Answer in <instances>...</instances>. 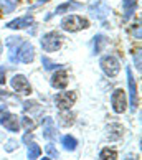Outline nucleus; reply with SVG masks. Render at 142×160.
Masks as SVG:
<instances>
[{"mask_svg": "<svg viewBox=\"0 0 142 160\" xmlns=\"http://www.w3.org/2000/svg\"><path fill=\"white\" fill-rule=\"evenodd\" d=\"M60 27H61V30L68 32V33H76V32L89 28V20L79 15H68L61 20Z\"/></svg>", "mask_w": 142, "mask_h": 160, "instance_id": "1", "label": "nucleus"}, {"mask_svg": "<svg viewBox=\"0 0 142 160\" xmlns=\"http://www.w3.org/2000/svg\"><path fill=\"white\" fill-rule=\"evenodd\" d=\"M63 43V35L60 32H48L45 33L40 40V45L46 53H55L61 48Z\"/></svg>", "mask_w": 142, "mask_h": 160, "instance_id": "2", "label": "nucleus"}, {"mask_svg": "<svg viewBox=\"0 0 142 160\" xmlns=\"http://www.w3.org/2000/svg\"><path fill=\"white\" fill-rule=\"evenodd\" d=\"M99 66H101L103 73L108 76V78H116V76L119 74V71H121L119 60H117L116 56H112V55L101 56V60H99Z\"/></svg>", "mask_w": 142, "mask_h": 160, "instance_id": "3", "label": "nucleus"}, {"mask_svg": "<svg viewBox=\"0 0 142 160\" xmlns=\"http://www.w3.org/2000/svg\"><path fill=\"white\" fill-rule=\"evenodd\" d=\"M111 106H112V111H114L116 114H122V112L127 109V94L122 88H117V89L112 91Z\"/></svg>", "mask_w": 142, "mask_h": 160, "instance_id": "4", "label": "nucleus"}, {"mask_svg": "<svg viewBox=\"0 0 142 160\" xmlns=\"http://www.w3.org/2000/svg\"><path fill=\"white\" fill-rule=\"evenodd\" d=\"M78 94L74 91H64V92H58L55 96V104L60 111H69L74 106Z\"/></svg>", "mask_w": 142, "mask_h": 160, "instance_id": "5", "label": "nucleus"}, {"mask_svg": "<svg viewBox=\"0 0 142 160\" xmlns=\"http://www.w3.org/2000/svg\"><path fill=\"white\" fill-rule=\"evenodd\" d=\"M126 74H127V86H129V98H131V111L135 112V109L139 108V92H137V82L132 74L131 68H126Z\"/></svg>", "mask_w": 142, "mask_h": 160, "instance_id": "6", "label": "nucleus"}, {"mask_svg": "<svg viewBox=\"0 0 142 160\" xmlns=\"http://www.w3.org/2000/svg\"><path fill=\"white\" fill-rule=\"evenodd\" d=\"M35 60V46L30 41H22L17 51V61L23 64H30Z\"/></svg>", "mask_w": 142, "mask_h": 160, "instance_id": "7", "label": "nucleus"}, {"mask_svg": "<svg viewBox=\"0 0 142 160\" xmlns=\"http://www.w3.org/2000/svg\"><path fill=\"white\" fill-rule=\"evenodd\" d=\"M10 86L13 88V91H17L18 94H23V96H28L32 92L30 82H28L27 76H23V74H15L10 79Z\"/></svg>", "mask_w": 142, "mask_h": 160, "instance_id": "8", "label": "nucleus"}, {"mask_svg": "<svg viewBox=\"0 0 142 160\" xmlns=\"http://www.w3.org/2000/svg\"><path fill=\"white\" fill-rule=\"evenodd\" d=\"M0 126H3L7 130H10V132H18L20 130V119L15 114L5 111L3 114L0 116Z\"/></svg>", "mask_w": 142, "mask_h": 160, "instance_id": "9", "label": "nucleus"}, {"mask_svg": "<svg viewBox=\"0 0 142 160\" xmlns=\"http://www.w3.org/2000/svg\"><path fill=\"white\" fill-rule=\"evenodd\" d=\"M50 84L55 88V89H64V88L68 86V73L63 68L55 69V73H53L51 79H50Z\"/></svg>", "mask_w": 142, "mask_h": 160, "instance_id": "10", "label": "nucleus"}, {"mask_svg": "<svg viewBox=\"0 0 142 160\" xmlns=\"http://www.w3.org/2000/svg\"><path fill=\"white\" fill-rule=\"evenodd\" d=\"M41 127H43V137L46 140H56L58 139V130H56V126H55V121L53 117H45L41 121Z\"/></svg>", "mask_w": 142, "mask_h": 160, "instance_id": "11", "label": "nucleus"}, {"mask_svg": "<svg viewBox=\"0 0 142 160\" xmlns=\"http://www.w3.org/2000/svg\"><path fill=\"white\" fill-rule=\"evenodd\" d=\"M109 12H111L109 7L103 2V0H98L96 3L89 5V13H91L96 20H104L106 17L109 15Z\"/></svg>", "mask_w": 142, "mask_h": 160, "instance_id": "12", "label": "nucleus"}, {"mask_svg": "<svg viewBox=\"0 0 142 160\" xmlns=\"http://www.w3.org/2000/svg\"><path fill=\"white\" fill-rule=\"evenodd\" d=\"M22 41H23L22 37H8L7 40H5V45H7V48H8L10 63H18L17 61V51H18V46H20Z\"/></svg>", "mask_w": 142, "mask_h": 160, "instance_id": "13", "label": "nucleus"}, {"mask_svg": "<svg viewBox=\"0 0 142 160\" xmlns=\"http://www.w3.org/2000/svg\"><path fill=\"white\" fill-rule=\"evenodd\" d=\"M122 135H124V127L121 126V124L112 122V124H109V126H106V139H108L109 142L119 140V139H122Z\"/></svg>", "mask_w": 142, "mask_h": 160, "instance_id": "14", "label": "nucleus"}, {"mask_svg": "<svg viewBox=\"0 0 142 160\" xmlns=\"http://www.w3.org/2000/svg\"><path fill=\"white\" fill-rule=\"evenodd\" d=\"M33 23V15H23V17H18V18H15V20H12L8 22L7 28H10V30H22V28H27V27H30Z\"/></svg>", "mask_w": 142, "mask_h": 160, "instance_id": "15", "label": "nucleus"}, {"mask_svg": "<svg viewBox=\"0 0 142 160\" xmlns=\"http://www.w3.org/2000/svg\"><path fill=\"white\" fill-rule=\"evenodd\" d=\"M83 8V5L79 2H76V0H66V2L60 3L55 10V13L53 15H63V13H69L71 10H79Z\"/></svg>", "mask_w": 142, "mask_h": 160, "instance_id": "16", "label": "nucleus"}, {"mask_svg": "<svg viewBox=\"0 0 142 160\" xmlns=\"http://www.w3.org/2000/svg\"><path fill=\"white\" fill-rule=\"evenodd\" d=\"M122 8H124V22H126L131 18L135 8H137V0H122Z\"/></svg>", "mask_w": 142, "mask_h": 160, "instance_id": "17", "label": "nucleus"}, {"mask_svg": "<svg viewBox=\"0 0 142 160\" xmlns=\"http://www.w3.org/2000/svg\"><path fill=\"white\" fill-rule=\"evenodd\" d=\"M93 40H94V45H93V53H94V55H99V53L103 51L104 46L108 45V38H106L104 35L98 33V35H96V37H94Z\"/></svg>", "mask_w": 142, "mask_h": 160, "instance_id": "18", "label": "nucleus"}, {"mask_svg": "<svg viewBox=\"0 0 142 160\" xmlns=\"http://www.w3.org/2000/svg\"><path fill=\"white\" fill-rule=\"evenodd\" d=\"M61 145H63V149L64 150H68V152H74L76 150V147H78V140H76L73 135H63L61 137Z\"/></svg>", "mask_w": 142, "mask_h": 160, "instance_id": "19", "label": "nucleus"}, {"mask_svg": "<svg viewBox=\"0 0 142 160\" xmlns=\"http://www.w3.org/2000/svg\"><path fill=\"white\" fill-rule=\"evenodd\" d=\"M17 5H18V0H0V8H2V13H13Z\"/></svg>", "mask_w": 142, "mask_h": 160, "instance_id": "20", "label": "nucleus"}, {"mask_svg": "<svg viewBox=\"0 0 142 160\" xmlns=\"http://www.w3.org/2000/svg\"><path fill=\"white\" fill-rule=\"evenodd\" d=\"M60 124L63 127H69L74 124V114L69 111H60Z\"/></svg>", "mask_w": 142, "mask_h": 160, "instance_id": "21", "label": "nucleus"}, {"mask_svg": "<svg viewBox=\"0 0 142 160\" xmlns=\"http://www.w3.org/2000/svg\"><path fill=\"white\" fill-rule=\"evenodd\" d=\"M40 155H41L40 145L35 144V142H30V144H28V149H27V157H28V160H37V158H40Z\"/></svg>", "mask_w": 142, "mask_h": 160, "instance_id": "22", "label": "nucleus"}, {"mask_svg": "<svg viewBox=\"0 0 142 160\" xmlns=\"http://www.w3.org/2000/svg\"><path fill=\"white\" fill-rule=\"evenodd\" d=\"M98 160H117V150L112 149V147H106L99 152Z\"/></svg>", "mask_w": 142, "mask_h": 160, "instance_id": "23", "label": "nucleus"}, {"mask_svg": "<svg viewBox=\"0 0 142 160\" xmlns=\"http://www.w3.org/2000/svg\"><path fill=\"white\" fill-rule=\"evenodd\" d=\"M41 64L45 66V69H46V71H51V69H58V68H61V64H58L56 61L50 60L48 56H41Z\"/></svg>", "mask_w": 142, "mask_h": 160, "instance_id": "24", "label": "nucleus"}, {"mask_svg": "<svg viewBox=\"0 0 142 160\" xmlns=\"http://www.w3.org/2000/svg\"><path fill=\"white\" fill-rule=\"evenodd\" d=\"M45 150L50 155V158H58V157H60V153H58V150L55 149V145H53V144H48L45 147Z\"/></svg>", "mask_w": 142, "mask_h": 160, "instance_id": "25", "label": "nucleus"}, {"mask_svg": "<svg viewBox=\"0 0 142 160\" xmlns=\"http://www.w3.org/2000/svg\"><path fill=\"white\" fill-rule=\"evenodd\" d=\"M22 124H23V127H25L28 132L35 129V122H33V119H30V117H22Z\"/></svg>", "mask_w": 142, "mask_h": 160, "instance_id": "26", "label": "nucleus"}, {"mask_svg": "<svg viewBox=\"0 0 142 160\" xmlns=\"http://www.w3.org/2000/svg\"><path fill=\"white\" fill-rule=\"evenodd\" d=\"M134 64H135V69L140 73V48H137V51L134 53Z\"/></svg>", "mask_w": 142, "mask_h": 160, "instance_id": "27", "label": "nucleus"}, {"mask_svg": "<svg viewBox=\"0 0 142 160\" xmlns=\"http://www.w3.org/2000/svg\"><path fill=\"white\" fill-rule=\"evenodd\" d=\"M17 147H18V144H17V140L12 139V140H8V142H7V145H5V150H7V152H12V150H15Z\"/></svg>", "mask_w": 142, "mask_h": 160, "instance_id": "28", "label": "nucleus"}, {"mask_svg": "<svg viewBox=\"0 0 142 160\" xmlns=\"http://www.w3.org/2000/svg\"><path fill=\"white\" fill-rule=\"evenodd\" d=\"M132 35H134V37L135 38H140V22H137V25H134L132 27Z\"/></svg>", "mask_w": 142, "mask_h": 160, "instance_id": "29", "label": "nucleus"}, {"mask_svg": "<svg viewBox=\"0 0 142 160\" xmlns=\"http://www.w3.org/2000/svg\"><path fill=\"white\" fill-rule=\"evenodd\" d=\"M5 74H7V68L5 66H0V84H5Z\"/></svg>", "mask_w": 142, "mask_h": 160, "instance_id": "30", "label": "nucleus"}, {"mask_svg": "<svg viewBox=\"0 0 142 160\" xmlns=\"http://www.w3.org/2000/svg\"><path fill=\"white\" fill-rule=\"evenodd\" d=\"M5 98H8V94H7V91L0 89V99H5Z\"/></svg>", "mask_w": 142, "mask_h": 160, "instance_id": "31", "label": "nucleus"}, {"mask_svg": "<svg viewBox=\"0 0 142 160\" xmlns=\"http://www.w3.org/2000/svg\"><path fill=\"white\" fill-rule=\"evenodd\" d=\"M137 158H139L137 155H132V153H129V155H127L126 158H124V160H137Z\"/></svg>", "mask_w": 142, "mask_h": 160, "instance_id": "32", "label": "nucleus"}, {"mask_svg": "<svg viewBox=\"0 0 142 160\" xmlns=\"http://www.w3.org/2000/svg\"><path fill=\"white\" fill-rule=\"evenodd\" d=\"M46 2H50V0H38V2L35 3L33 7H38V5H41V3H46ZM33 7H32V8H33Z\"/></svg>", "mask_w": 142, "mask_h": 160, "instance_id": "33", "label": "nucleus"}, {"mask_svg": "<svg viewBox=\"0 0 142 160\" xmlns=\"http://www.w3.org/2000/svg\"><path fill=\"white\" fill-rule=\"evenodd\" d=\"M32 137H33V135H32V134H27V135H25V137H23V140H25V142H28V140H30Z\"/></svg>", "mask_w": 142, "mask_h": 160, "instance_id": "34", "label": "nucleus"}, {"mask_svg": "<svg viewBox=\"0 0 142 160\" xmlns=\"http://www.w3.org/2000/svg\"><path fill=\"white\" fill-rule=\"evenodd\" d=\"M5 111H7V106H2V108H0V116H2Z\"/></svg>", "mask_w": 142, "mask_h": 160, "instance_id": "35", "label": "nucleus"}, {"mask_svg": "<svg viewBox=\"0 0 142 160\" xmlns=\"http://www.w3.org/2000/svg\"><path fill=\"white\" fill-rule=\"evenodd\" d=\"M41 160H53V158H48V157H46V158H41Z\"/></svg>", "mask_w": 142, "mask_h": 160, "instance_id": "36", "label": "nucleus"}, {"mask_svg": "<svg viewBox=\"0 0 142 160\" xmlns=\"http://www.w3.org/2000/svg\"><path fill=\"white\" fill-rule=\"evenodd\" d=\"M0 53H2V43H0Z\"/></svg>", "mask_w": 142, "mask_h": 160, "instance_id": "37", "label": "nucleus"}]
</instances>
